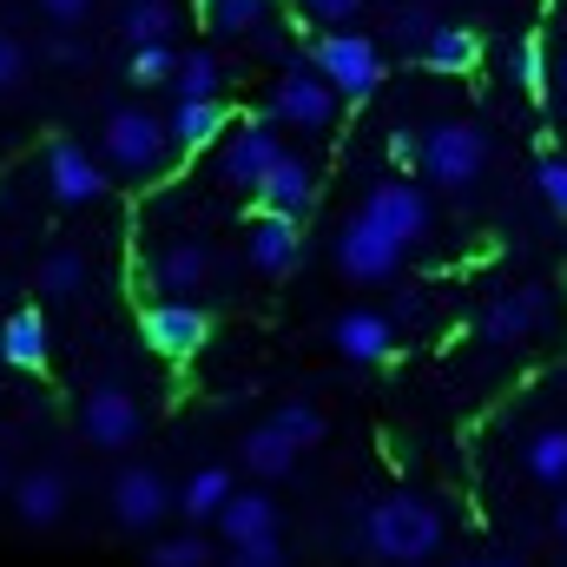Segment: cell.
Segmentation results:
<instances>
[{
    "instance_id": "1",
    "label": "cell",
    "mask_w": 567,
    "mask_h": 567,
    "mask_svg": "<svg viewBox=\"0 0 567 567\" xmlns=\"http://www.w3.org/2000/svg\"><path fill=\"white\" fill-rule=\"evenodd\" d=\"M442 542H449V515H442V502H429L416 488L377 495L357 522V548L377 567H423L442 555Z\"/></svg>"
},
{
    "instance_id": "2",
    "label": "cell",
    "mask_w": 567,
    "mask_h": 567,
    "mask_svg": "<svg viewBox=\"0 0 567 567\" xmlns=\"http://www.w3.org/2000/svg\"><path fill=\"white\" fill-rule=\"evenodd\" d=\"M172 152H178V145L165 133V120L145 113V106H113L106 126H100V165H106V178L152 185V178L172 172Z\"/></svg>"
},
{
    "instance_id": "3",
    "label": "cell",
    "mask_w": 567,
    "mask_h": 567,
    "mask_svg": "<svg viewBox=\"0 0 567 567\" xmlns=\"http://www.w3.org/2000/svg\"><path fill=\"white\" fill-rule=\"evenodd\" d=\"M416 172L435 192H475L488 172V133L475 120H435L416 140Z\"/></svg>"
},
{
    "instance_id": "4",
    "label": "cell",
    "mask_w": 567,
    "mask_h": 567,
    "mask_svg": "<svg viewBox=\"0 0 567 567\" xmlns=\"http://www.w3.org/2000/svg\"><path fill=\"white\" fill-rule=\"evenodd\" d=\"M303 66H310L337 100H370V93L383 86V47H377L370 33H350V27L317 33L310 53H303Z\"/></svg>"
},
{
    "instance_id": "5",
    "label": "cell",
    "mask_w": 567,
    "mask_h": 567,
    "mask_svg": "<svg viewBox=\"0 0 567 567\" xmlns=\"http://www.w3.org/2000/svg\"><path fill=\"white\" fill-rule=\"evenodd\" d=\"M40 172H47V198H53L60 212H86V205H100L106 185H113L106 165H100V152H86L80 140H47Z\"/></svg>"
},
{
    "instance_id": "6",
    "label": "cell",
    "mask_w": 567,
    "mask_h": 567,
    "mask_svg": "<svg viewBox=\"0 0 567 567\" xmlns=\"http://www.w3.org/2000/svg\"><path fill=\"white\" fill-rule=\"evenodd\" d=\"M548 323H555V297H548V284H515V290H502L495 303H482L475 337L495 343V350H515V343L542 337Z\"/></svg>"
},
{
    "instance_id": "7",
    "label": "cell",
    "mask_w": 567,
    "mask_h": 567,
    "mask_svg": "<svg viewBox=\"0 0 567 567\" xmlns=\"http://www.w3.org/2000/svg\"><path fill=\"white\" fill-rule=\"evenodd\" d=\"M172 508H178V488L165 482V468H152V462H126V468L113 475V522H120L126 535H152V528H165Z\"/></svg>"
},
{
    "instance_id": "8",
    "label": "cell",
    "mask_w": 567,
    "mask_h": 567,
    "mask_svg": "<svg viewBox=\"0 0 567 567\" xmlns=\"http://www.w3.org/2000/svg\"><path fill=\"white\" fill-rule=\"evenodd\" d=\"M357 212H363L370 225H383L403 251H416L429 238V225H435V205H429V192L416 178H383V185H370Z\"/></svg>"
},
{
    "instance_id": "9",
    "label": "cell",
    "mask_w": 567,
    "mask_h": 567,
    "mask_svg": "<svg viewBox=\"0 0 567 567\" xmlns=\"http://www.w3.org/2000/svg\"><path fill=\"white\" fill-rule=\"evenodd\" d=\"M403 258H410V251H403L383 225H370L363 212L343 218V231H337V271L350 284H390L403 271Z\"/></svg>"
},
{
    "instance_id": "10",
    "label": "cell",
    "mask_w": 567,
    "mask_h": 567,
    "mask_svg": "<svg viewBox=\"0 0 567 567\" xmlns=\"http://www.w3.org/2000/svg\"><path fill=\"white\" fill-rule=\"evenodd\" d=\"M284 158V140L278 126L258 113V120H238L225 140H218V178L231 185V192H258L265 185V172Z\"/></svg>"
},
{
    "instance_id": "11",
    "label": "cell",
    "mask_w": 567,
    "mask_h": 567,
    "mask_svg": "<svg viewBox=\"0 0 567 567\" xmlns=\"http://www.w3.org/2000/svg\"><path fill=\"white\" fill-rule=\"evenodd\" d=\"M337 93L310 73V66H290L278 86H271V100H265V120L271 126H290V133H330L337 126Z\"/></svg>"
},
{
    "instance_id": "12",
    "label": "cell",
    "mask_w": 567,
    "mask_h": 567,
    "mask_svg": "<svg viewBox=\"0 0 567 567\" xmlns=\"http://www.w3.org/2000/svg\"><path fill=\"white\" fill-rule=\"evenodd\" d=\"M212 284V251L198 238H172L145 258V290L152 303H198V290Z\"/></svg>"
},
{
    "instance_id": "13",
    "label": "cell",
    "mask_w": 567,
    "mask_h": 567,
    "mask_svg": "<svg viewBox=\"0 0 567 567\" xmlns=\"http://www.w3.org/2000/svg\"><path fill=\"white\" fill-rule=\"evenodd\" d=\"M7 508H13V522H20V528H33V535L60 528V522H66V508H73V482H66V468H53V462L20 468V475H13V488H7Z\"/></svg>"
},
{
    "instance_id": "14",
    "label": "cell",
    "mask_w": 567,
    "mask_h": 567,
    "mask_svg": "<svg viewBox=\"0 0 567 567\" xmlns=\"http://www.w3.org/2000/svg\"><path fill=\"white\" fill-rule=\"evenodd\" d=\"M80 429H86L93 449H133L145 435V410L126 383H93L86 403H80Z\"/></svg>"
},
{
    "instance_id": "15",
    "label": "cell",
    "mask_w": 567,
    "mask_h": 567,
    "mask_svg": "<svg viewBox=\"0 0 567 567\" xmlns=\"http://www.w3.org/2000/svg\"><path fill=\"white\" fill-rule=\"evenodd\" d=\"M140 337L165 357V363H192L212 337V317L198 303H145L140 310Z\"/></svg>"
},
{
    "instance_id": "16",
    "label": "cell",
    "mask_w": 567,
    "mask_h": 567,
    "mask_svg": "<svg viewBox=\"0 0 567 567\" xmlns=\"http://www.w3.org/2000/svg\"><path fill=\"white\" fill-rule=\"evenodd\" d=\"M330 350H337L343 363H390V357H396V317L357 303V310L330 317Z\"/></svg>"
},
{
    "instance_id": "17",
    "label": "cell",
    "mask_w": 567,
    "mask_h": 567,
    "mask_svg": "<svg viewBox=\"0 0 567 567\" xmlns=\"http://www.w3.org/2000/svg\"><path fill=\"white\" fill-rule=\"evenodd\" d=\"M218 535H225V548H258V542H284V508L271 488H238L225 508H218V522H212Z\"/></svg>"
},
{
    "instance_id": "18",
    "label": "cell",
    "mask_w": 567,
    "mask_h": 567,
    "mask_svg": "<svg viewBox=\"0 0 567 567\" xmlns=\"http://www.w3.org/2000/svg\"><path fill=\"white\" fill-rule=\"evenodd\" d=\"M251 198H258V212H265V218H297V225H303V212L317 205V172H310L297 152H284L278 165L265 172V185H258Z\"/></svg>"
},
{
    "instance_id": "19",
    "label": "cell",
    "mask_w": 567,
    "mask_h": 567,
    "mask_svg": "<svg viewBox=\"0 0 567 567\" xmlns=\"http://www.w3.org/2000/svg\"><path fill=\"white\" fill-rule=\"evenodd\" d=\"M245 258H251V271H265V278H290L297 258H303V225L258 212V218H251V238H245Z\"/></svg>"
},
{
    "instance_id": "20",
    "label": "cell",
    "mask_w": 567,
    "mask_h": 567,
    "mask_svg": "<svg viewBox=\"0 0 567 567\" xmlns=\"http://www.w3.org/2000/svg\"><path fill=\"white\" fill-rule=\"evenodd\" d=\"M165 133H172L178 152H205V145H218L231 133V106L225 100H178L165 113Z\"/></svg>"
},
{
    "instance_id": "21",
    "label": "cell",
    "mask_w": 567,
    "mask_h": 567,
    "mask_svg": "<svg viewBox=\"0 0 567 567\" xmlns=\"http://www.w3.org/2000/svg\"><path fill=\"white\" fill-rule=\"evenodd\" d=\"M297 455H303V449H297L271 416H265L258 429H245V442H238V462H245L251 475H265V482H284V475L297 468Z\"/></svg>"
},
{
    "instance_id": "22",
    "label": "cell",
    "mask_w": 567,
    "mask_h": 567,
    "mask_svg": "<svg viewBox=\"0 0 567 567\" xmlns=\"http://www.w3.org/2000/svg\"><path fill=\"white\" fill-rule=\"evenodd\" d=\"M231 495H238V488H231V468H225V462H205V468L185 475V488H178V515H185L192 528H205V522H218V508H225Z\"/></svg>"
},
{
    "instance_id": "23",
    "label": "cell",
    "mask_w": 567,
    "mask_h": 567,
    "mask_svg": "<svg viewBox=\"0 0 567 567\" xmlns=\"http://www.w3.org/2000/svg\"><path fill=\"white\" fill-rule=\"evenodd\" d=\"M0 357L13 363V370H47V317L40 310H13V317H0Z\"/></svg>"
},
{
    "instance_id": "24",
    "label": "cell",
    "mask_w": 567,
    "mask_h": 567,
    "mask_svg": "<svg viewBox=\"0 0 567 567\" xmlns=\"http://www.w3.org/2000/svg\"><path fill=\"white\" fill-rule=\"evenodd\" d=\"M522 468H528L535 488H561L567 495V423L535 429V435L522 442Z\"/></svg>"
},
{
    "instance_id": "25",
    "label": "cell",
    "mask_w": 567,
    "mask_h": 567,
    "mask_svg": "<svg viewBox=\"0 0 567 567\" xmlns=\"http://www.w3.org/2000/svg\"><path fill=\"white\" fill-rule=\"evenodd\" d=\"M33 278H40L47 297L73 303V297H86V290H93V258H86L80 245H53V251L40 258V271H33Z\"/></svg>"
},
{
    "instance_id": "26",
    "label": "cell",
    "mask_w": 567,
    "mask_h": 567,
    "mask_svg": "<svg viewBox=\"0 0 567 567\" xmlns=\"http://www.w3.org/2000/svg\"><path fill=\"white\" fill-rule=\"evenodd\" d=\"M416 60H423L429 73H475L482 66V33L475 27H435Z\"/></svg>"
},
{
    "instance_id": "27",
    "label": "cell",
    "mask_w": 567,
    "mask_h": 567,
    "mask_svg": "<svg viewBox=\"0 0 567 567\" xmlns=\"http://www.w3.org/2000/svg\"><path fill=\"white\" fill-rule=\"evenodd\" d=\"M172 27H178V7L172 0H126L120 7L126 47H172Z\"/></svg>"
},
{
    "instance_id": "28",
    "label": "cell",
    "mask_w": 567,
    "mask_h": 567,
    "mask_svg": "<svg viewBox=\"0 0 567 567\" xmlns=\"http://www.w3.org/2000/svg\"><path fill=\"white\" fill-rule=\"evenodd\" d=\"M172 93H178V100H218V93H225V60H218L212 47H192V53H178Z\"/></svg>"
},
{
    "instance_id": "29",
    "label": "cell",
    "mask_w": 567,
    "mask_h": 567,
    "mask_svg": "<svg viewBox=\"0 0 567 567\" xmlns=\"http://www.w3.org/2000/svg\"><path fill=\"white\" fill-rule=\"evenodd\" d=\"M198 13H205V27H212L218 40H245V33L265 27L271 0H198Z\"/></svg>"
},
{
    "instance_id": "30",
    "label": "cell",
    "mask_w": 567,
    "mask_h": 567,
    "mask_svg": "<svg viewBox=\"0 0 567 567\" xmlns=\"http://www.w3.org/2000/svg\"><path fill=\"white\" fill-rule=\"evenodd\" d=\"M145 567H212V548L205 535H152Z\"/></svg>"
},
{
    "instance_id": "31",
    "label": "cell",
    "mask_w": 567,
    "mask_h": 567,
    "mask_svg": "<svg viewBox=\"0 0 567 567\" xmlns=\"http://www.w3.org/2000/svg\"><path fill=\"white\" fill-rule=\"evenodd\" d=\"M271 423H278L297 449H317V442L330 435V416H323L317 403H278V410H271Z\"/></svg>"
},
{
    "instance_id": "32",
    "label": "cell",
    "mask_w": 567,
    "mask_h": 567,
    "mask_svg": "<svg viewBox=\"0 0 567 567\" xmlns=\"http://www.w3.org/2000/svg\"><path fill=\"white\" fill-rule=\"evenodd\" d=\"M172 73H178V53L172 47H133V60H126V80L133 86H172Z\"/></svg>"
},
{
    "instance_id": "33",
    "label": "cell",
    "mask_w": 567,
    "mask_h": 567,
    "mask_svg": "<svg viewBox=\"0 0 567 567\" xmlns=\"http://www.w3.org/2000/svg\"><path fill=\"white\" fill-rule=\"evenodd\" d=\"M27 73H33V47L0 27V100H13V93L27 86Z\"/></svg>"
},
{
    "instance_id": "34",
    "label": "cell",
    "mask_w": 567,
    "mask_h": 567,
    "mask_svg": "<svg viewBox=\"0 0 567 567\" xmlns=\"http://www.w3.org/2000/svg\"><path fill=\"white\" fill-rule=\"evenodd\" d=\"M515 80H522V93H528V100H548V47H542L535 33L515 47Z\"/></svg>"
},
{
    "instance_id": "35",
    "label": "cell",
    "mask_w": 567,
    "mask_h": 567,
    "mask_svg": "<svg viewBox=\"0 0 567 567\" xmlns=\"http://www.w3.org/2000/svg\"><path fill=\"white\" fill-rule=\"evenodd\" d=\"M435 27H442V20H435L429 7H396V13H390V40H396V47H410V53H423Z\"/></svg>"
},
{
    "instance_id": "36",
    "label": "cell",
    "mask_w": 567,
    "mask_h": 567,
    "mask_svg": "<svg viewBox=\"0 0 567 567\" xmlns=\"http://www.w3.org/2000/svg\"><path fill=\"white\" fill-rule=\"evenodd\" d=\"M535 192L548 198V212L567 218V158L561 152H542V158H535Z\"/></svg>"
},
{
    "instance_id": "37",
    "label": "cell",
    "mask_w": 567,
    "mask_h": 567,
    "mask_svg": "<svg viewBox=\"0 0 567 567\" xmlns=\"http://www.w3.org/2000/svg\"><path fill=\"white\" fill-rule=\"evenodd\" d=\"M33 7H40V20H47L53 33H80V27H86V13H93L100 0H33Z\"/></svg>"
},
{
    "instance_id": "38",
    "label": "cell",
    "mask_w": 567,
    "mask_h": 567,
    "mask_svg": "<svg viewBox=\"0 0 567 567\" xmlns=\"http://www.w3.org/2000/svg\"><path fill=\"white\" fill-rule=\"evenodd\" d=\"M47 60L66 66V73H80V66H93V47L80 33H47Z\"/></svg>"
},
{
    "instance_id": "39",
    "label": "cell",
    "mask_w": 567,
    "mask_h": 567,
    "mask_svg": "<svg viewBox=\"0 0 567 567\" xmlns=\"http://www.w3.org/2000/svg\"><path fill=\"white\" fill-rule=\"evenodd\" d=\"M218 567H290V548L284 542H258V548H225Z\"/></svg>"
},
{
    "instance_id": "40",
    "label": "cell",
    "mask_w": 567,
    "mask_h": 567,
    "mask_svg": "<svg viewBox=\"0 0 567 567\" xmlns=\"http://www.w3.org/2000/svg\"><path fill=\"white\" fill-rule=\"evenodd\" d=\"M297 7H303L323 33H337L343 20H357V13H363V0H297Z\"/></svg>"
},
{
    "instance_id": "41",
    "label": "cell",
    "mask_w": 567,
    "mask_h": 567,
    "mask_svg": "<svg viewBox=\"0 0 567 567\" xmlns=\"http://www.w3.org/2000/svg\"><path fill=\"white\" fill-rule=\"evenodd\" d=\"M416 140H423V133L396 126V133H390V158H396V165H416Z\"/></svg>"
},
{
    "instance_id": "42",
    "label": "cell",
    "mask_w": 567,
    "mask_h": 567,
    "mask_svg": "<svg viewBox=\"0 0 567 567\" xmlns=\"http://www.w3.org/2000/svg\"><path fill=\"white\" fill-rule=\"evenodd\" d=\"M555 535H561V548H567V495H561V508H555Z\"/></svg>"
},
{
    "instance_id": "43",
    "label": "cell",
    "mask_w": 567,
    "mask_h": 567,
    "mask_svg": "<svg viewBox=\"0 0 567 567\" xmlns=\"http://www.w3.org/2000/svg\"><path fill=\"white\" fill-rule=\"evenodd\" d=\"M555 86L567 93V47H561V60H555Z\"/></svg>"
},
{
    "instance_id": "44",
    "label": "cell",
    "mask_w": 567,
    "mask_h": 567,
    "mask_svg": "<svg viewBox=\"0 0 567 567\" xmlns=\"http://www.w3.org/2000/svg\"><path fill=\"white\" fill-rule=\"evenodd\" d=\"M7 488H13V468H7V462H0V495H7Z\"/></svg>"
},
{
    "instance_id": "45",
    "label": "cell",
    "mask_w": 567,
    "mask_h": 567,
    "mask_svg": "<svg viewBox=\"0 0 567 567\" xmlns=\"http://www.w3.org/2000/svg\"><path fill=\"white\" fill-rule=\"evenodd\" d=\"M455 567H515V561H455Z\"/></svg>"
}]
</instances>
